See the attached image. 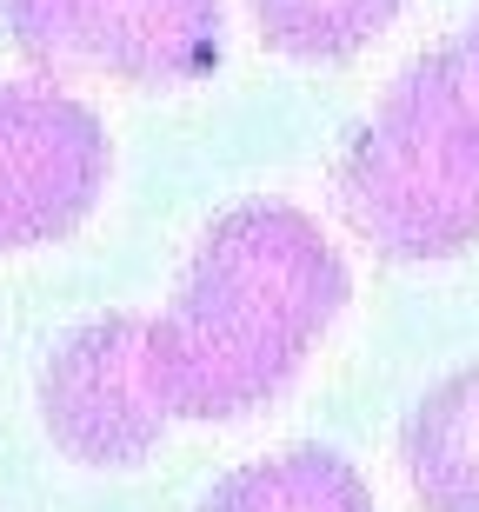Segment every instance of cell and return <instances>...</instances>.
<instances>
[{"instance_id":"cell-3","label":"cell","mask_w":479,"mask_h":512,"mask_svg":"<svg viewBox=\"0 0 479 512\" xmlns=\"http://www.w3.org/2000/svg\"><path fill=\"white\" fill-rule=\"evenodd\" d=\"M14 47L47 80L193 87L220 60V0H0Z\"/></svg>"},{"instance_id":"cell-5","label":"cell","mask_w":479,"mask_h":512,"mask_svg":"<svg viewBox=\"0 0 479 512\" xmlns=\"http://www.w3.org/2000/svg\"><path fill=\"white\" fill-rule=\"evenodd\" d=\"M40 419L80 466H140L173 419L147 373V320L80 326L40 373Z\"/></svg>"},{"instance_id":"cell-8","label":"cell","mask_w":479,"mask_h":512,"mask_svg":"<svg viewBox=\"0 0 479 512\" xmlns=\"http://www.w3.org/2000/svg\"><path fill=\"white\" fill-rule=\"evenodd\" d=\"M260 40L287 60H346L393 27L406 0H247Z\"/></svg>"},{"instance_id":"cell-6","label":"cell","mask_w":479,"mask_h":512,"mask_svg":"<svg viewBox=\"0 0 479 512\" xmlns=\"http://www.w3.org/2000/svg\"><path fill=\"white\" fill-rule=\"evenodd\" d=\"M400 473L426 512H479V366L440 380L406 413Z\"/></svg>"},{"instance_id":"cell-9","label":"cell","mask_w":479,"mask_h":512,"mask_svg":"<svg viewBox=\"0 0 479 512\" xmlns=\"http://www.w3.org/2000/svg\"><path fill=\"white\" fill-rule=\"evenodd\" d=\"M460 54H466V67H473V80H479V14H473V27H466V40H460Z\"/></svg>"},{"instance_id":"cell-4","label":"cell","mask_w":479,"mask_h":512,"mask_svg":"<svg viewBox=\"0 0 479 512\" xmlns=\"http://www.w3.org/2000/svg\"><path fill=\"white\" fill-rule=\"evenodd\" d=\"M107 133L54 87H0V253L47 247L94 213Z\"/></svg>"},{"instance_id":"cell-7","label":"cell","mask_w":479,"mask_h":512,"mask_svg":"<svg viewBox=\"0 0 479 512\" xmlns=\"http://www.w3.org/2000/svg\"><path fill=\"white\" fill-rule=\"evenodd\" d=\"M200 512H373V499H366L360 473L340 453L300 446V453L227 473Z\"/></svg>"},{"instance_id":"cell-2","label":"cell","mask_w":479,"mask_h":512,"mask_svg":"<svg viewBox=\"0 0 479 512\" xmlns=\"http://www.w3.org/2000/svg\"><path fill=\"white\" fill-rule=\"evenodd\" d=\"M346 227L406 266L479 247V80L466 54H420L333 173Z\"/></svg>"},{"instance_id":"cell-1","label":"cell","mask_w":479,"mask_h":512,"mask_svg":"<svg viewBox=\"0 0 479 512\" xmlns=\"http://www.w3.org/2000/svg\"><path fill=\"white\" fill-rule=\"evenodd\" d=\"M346 266L293 207H233L193 247L180 300L147 320V373L173 419H240L300 373L333 313Z\"/></svg>"}]
</instances>
